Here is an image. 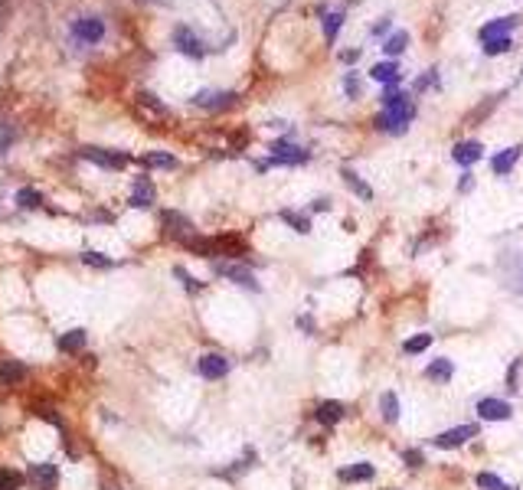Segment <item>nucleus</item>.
Segmentation results:
<instances>
[{"label":"nucleus","mask_w":523,"mask_h":490,"mask_svg":"<svg viewBox=\"0 0 523 490\" xmlns=\"http://www.w3.org/2000/svg\"><path fill=\"white\" fill-rule=\"evenodd\" d=\"M386 27H390V20H380V23H376V27H373V33H376V37H380V33H386Z\"/></svg>","instance_id":"nucleus-42"},{"label":"nucleus","mask_w":523,"mask_h":490,"mask_svg":"<svg viewBox=\"0 0 523 490\" xmlns=\"http://www.w3.org/2000/svg\"><path fill=\"white\" fill-rule=\"evenodd\" d=\"M154 197H157V193H154V183L147 177H138L134 180V187H131V206L134 209H147L154 203Z\"/></svg>","instance_id":"nucleus-15"},{"label":"nucleus","mask_w":523,"mask_h":490,"mask_svg":"<svg viewBox=\"0 0 523 490\" xmlns=\"http://www.w3.org/2000/svg\"><path fill=\"white\" fill-rule=\"evenodd\" d=\"M13 138H17V134H13V128H10V124L4 121V124H0V154H7V151H10Z\"/></svg>","instance_id":"nucleus-38"},{"label":"nucleus","mask_w":523,"mask_h":490,"mask_svg":"<svg viewBox=\"0 0 523 490\" xmlns=\"http://www.w3.org/2000/svg\"><path fill=\"white\" fill-rule=\"evenodd\" d=\"M425 376L432 379V383H448V379L455 376V363H451V359H432V363H428L425 366Z\"/></svg>","instance_id":"nucleus-20"},{"label":"nucleus","mask_w":523,"mask_h":490,"mask_svg":"<svg viewBox=\"0 0 523 490\" xmlns=\"http://www.w3.org/2000/svg\"><path fill=\"white\" fill-rule=\"evenodd\" d=\"M510 46H514V43H510V37H504V39H491V43H484V53H487V56H501V53H507Z\"/></svg>","instance_id":"nucleus-36"},{"label":"nucleus","mask_w":523,"mask_h":490,"mask_svg":"<svg viewBox=\"0 0 523 490\" xmlns=\"http://www.w3.org/2000/svg\"><path fill=\"white\" fill-rule=\"evenodd\" d=\"M373 464H366V461H360V464H350V468H343L340 471V481H347V484H360V481H373Z\"/></svg>","instance_id":"nucleus-21"},{"label":"nucleus","mask_w":523,"mask_h":490,"mask_svg":"<svg viewBox=\"0 0 523 490\" xmlns=\"http://www.w3.org/2000/svg\"><path fill=\"white\" fill-rule=\"evenodd\" d=\"M340 177H343V183H347V187H350L353 193H357V197H363V199H373V187H366V183H363V180L357 177V173H353V170H343Z\"/></svg>","instance_id":"nucleus-25"},{"label":"nucleus","mask_w":523,"mask_h":490,"mask_svg":"<svg viewBox=\"0 0 523 490\" xmlns=\"http://www.w3.org/2000/svg\"><path fill=\"white\" fill-rule=\"evenodd\" d=\"M373 82H383V85H399L402 72H399V62H376V66L370 69Z\"/></svg>","instance_id":"nucleus-18"},{"label":"nucleus","mask_w":523,"mask_h":490,"mask_svg":"<svg viewBox=\"0 0 523 490\" xmlns=\"http://www.w3.org/2000/svg\"><path fill=\"white\" fill-rule=\"evenodd\" d=\"M409 46V33L406 29H399V33H392L386 43H383V49H386V56H399L402 49Z\"/></svg>","instance_id":"nucleus-26"},{"label":"nucleus","mask_w":523,"mask_h":490,"mask_svg":"<svg viewBox=\"0 0 523 490\" xmlns=\"http://www.w3.org/2000/svg\"><path fill=\"white\" fill-rule=\"evenodd\" d=\"M282 219H285L288 226H295L298 232H311V223H307L305 216H298V213H291V209H285V213H282Z\"/></svg>","instance_id":"nucleus-35"},{"label":"nucleus","mask_w":523,"mask_h":490,"mask_svg":"<svg viewBox=\"0 0 523 490\" xmlns=\"http://www.w3.org/2000/svg\"><path fill=\"white\" fill-rule=\"evenodd\" d=\"M144 164H147V167H161V170H173V167H177V161H173L171 154H164V151L144 154Z\"/></svg>","instance_id":"nucleus-28"},{"label":"nucleus","mask_w":523,"mask_h":490,"mask_svg":"<svg viewBox=\"0 0 523 490\" xmlns=\"http://www.w3.org/2000/svg\"><path fill=\"white\" fill-rule=\"evenodd\" d=\"M173 274H177V278L183 282V288H187V291H200V282H197L193 274H187L183 268H173Z\"/></svg>","instance_id":"nucleus-39"},{"label":"nucleus","mask_w":523,"mask_h":490,"mask_svg":"<svg viewBox=\"0 0 523 490\" xmlns=\"http://www.w3.org/2000/svg\"><path fill=\"white\" fill-rule=\"evenodd\" d=\"M501 268H504L507 284H510L514 291L523 294V255H520V252H510L504 262H501Z\"/></svg>","instance_id":"nucleus-12"},{"label":"nucleus","mask_w":523,"mask_h":490,"mask_svg":"<svg viewBox=\"0 0 523 490\" xmlns=\"http://www.w3.org/2000/svg\"><path fill=\"white\" fill-rule=\"evenodd\" d=\"M477 415L487 418V422H507V418L514 415V409L507 406L504 399H481V402H477Z\"/></svg>","instance_id":"nucleus-9"},{"label":"nucleus","mask_w":523,"mask_h":490,"mask_svg":"<svg viewBox=\"0 0 523 490\" xmlns=\"http://www.w3.org/2000/svg\"><path fill=\"white\" fill-rule=\"evenodd\" d=\"M216 274H223V278H229V282L242 284V288H252V291H258V282L252 278V272H249V268H242V265L219 262V265H216Z\"/></svg>","instance_id":"nucleus-10"},{"label":"nucleus","mask_w":523,"mask_h":490,"mask_svg":"<svg viewBox=\"0 0 523 490\" xmlns=\"http://www.w3.org/2000/svg\"><path fill=\"white\" fill-rule=\"evenodd\" d=\"M475 484H477L481 490H514L510 484H504L501 477H494V474H477Z\"/></svg>","instance_id":"nucleus-30"},{"label":"nucleus","mask_w":523,"mask_h":490,"mask_svg":"<svg viewBox=\"0 0 523 490\" xmlns=\"http://www.w3.org/2000/svg\"><path fill=\"white\" fill-rule=\"evenodd\" d=\"M406 461H409L412 468H418V464H422V454H418V451H406Z\"/></svg>","instance_id":"nucleus-41"},{"label":"nucleus","mask_w":523,"mask_h":490,"mask_svg":"<svg viewBox=\"0 0 523 490\" xmlns=\"http://www.w3.org/2000/svg\"><path fill=\"white\" fill-rule=\"evenodd\" d=\"M477 435V425H458V428H448L435 438V448H461L465 442H471Z\"/></svg>","instance_id":"nucleus-7"},{"label":"nucleus","mask_w":523,"mask_h":490,"mask_svg":"<svg viewBox=\"0 0 523 490\" xmlns=\"http://www.w3.org/2000/svg\"><path fill=\"white\" fill-rule=\"evenodd\" d=\"M357 56H360V53H357V49H350V53H343V62H357Z\"/></svg>","instance_id":"nucleus-43"},{"label":"nucleus","mask_w":523,"mask_h":490,"mask_svg":"<svg viewBox=\"0 0 523 490\" xmlns=\"http://www.w3.org/2000/svg\"><path fill=\"white\" fill-rule=\"evenodd\" d=\"M343 92H347V98H360L363 85H360V76H357V72H347V76H343Z\"/></svg>","instance_id":"nucleus-34"},{"label":"nucleus","mask_w":523,"mask_h":490,"mask_svg":"<svg viewBox=\"0 0 523 490\" xmlns=\"http://www.w3.org/2000/svg\"><path fill=\"white\" fill-rule=\"evenodd\" d=\"M43 203V193L39 190H20L17 193V206L20 209H37Z\"/></svg>","instance_id":"nucleus-29"},{"label":"nucleus","mask_w":523,"mask_h":490,"mask_svg":"<svg viewBox=\"0 0 523 490\" xmlns=\"http://www.w3.org/2000/svg\"><path fill=\"white\" fill-rule=\"evenodd\" d=\"M239 102L236 92H216V88H206V92H197L193 95V105L197 108H206V112H226Z\"/></svg>","instance_id":"nucleus-5"},{"label":"nucleus","mask_w":523,"mask_h":490,"mask_svg":"<svg viewBox=\"0 0 523 490\" xmlns=\"http://www.w3.org/2000/svg\"><path fill=\"white\" fill-rule=\"evenodd\" d=\"M79 157H86V161L98 164V167H105V170H121L124 164H128V154L105 151V147H92V144H86V147H79Z\"/></svg>","instance_id":"nucleus-4"},{"label":"nucleus","mask_w":523,"mask_h":490,"mask_svg":"<svg viewBox=\"0 0 523 490\" xmlns=\"http://www.w3.org/2000/svg\"><path fill=\"white\" fill-rule=\"evenodd\" d=\"M23 477L17 471H7V468H0V490H20Z\"/></svg>","instance_id":"nucleus-33"},{"label":"nucleus","mask_w":523,"mask_h":490,"mask_svg":"<svg viewBox=\"0 0 523 490\" xmlns=\"http://www.w3.org/2000/svg\"><path fill=\"white\" fill-rule=\"evenodd\" d=\"M86 347V330H69V333H62L59 337V350L62 353H76V350Z\"/></svg>","instance_id":"nucleus-23"},{"label":"nucleus","mask_w":523,"mask_h":490,"mask_svg":"<svg viewBox=\"0 0 523 490\" xmlns=\"http://www.w3.org/2000/svg\"><path fill=\"white\" fill-rule=\"evenodd\" d=\"M29 477L37 481V487L53 490L56 481H59V468L56 464H33V468H29Z\"/></svg>","instance_id":"nucleus-16"},{"label":"nucleus","mask_w":523,"mask_h":490,"mask_svg":"<svg viewBox=\"0 0 523 490\" xmlns=\"http://www.w3.org/2000/svg\"><path fill=\"white\" fill-rule=\"evenodd\" d=\"M481 154H484L481 141H461V144H455V151H451V161L461 164V167H471V164L481 161Z\"/></svg>","instance_id":"nucleus-13"},{"label":"nucleus","mask_w":523,"mask_h":490,"mask_svg":"<svg viewBox=\"0 0 523 490\" xmlns=\"http://www.w3.org/2000/svg\"><path fill=\"white\" fill-rule=\"evenodd\" d=\"M340 23H343V13H327V17H324V39H327V43H333V39H337V29H340Z\"/></svg>","instance_id":"nucleus-31"},{"label":"nucleus","mask_w":523,"mask_h":490,"mask_svg":"<svg viewBox=\"0 0 523 490\" xmlns=\"http://www.w3.org/2000/svg\"><path fill=\"white\" fill-rule=\"evenodd\" d=\"M432 347V333H416V337H409L406 343H402V350L409 353V357H416V353H422V350Z\"/></svg>","instance_id":"nucleus-27"},{"label":"nucleus","mask_w":523,"mask_h":490,"mask_svg":"<svg viewBox=\"0 0 523 490\" xmlns=\"http://www.w3.org/2000/svg\"><path fill=\"white\" fill-rule=\"evenodd\" d=\"M517 23H520V17H501V20H491V23H484V27H481V33H477V37H481V43H491V39H504L507 33H510V29L517 27Z\"/></svg>","instance_id":"nucleus-11"},{"label":"nucleus","mask_w":523,"mask_h":490,"mask_svg":"<svg viewBox=\"0 0 523 490\" xmlns=\"http://www.w3.org/2000/svg\"><path fill=\"white\" fill-rule=\"evenodd\" d=\"M520 154H523V147H520V144H517V147H507V151H501V154H497L494 161H491V167H494V173H497V177H507V173L514 170V164L520 161Z\"/></svg>","instance_id":"nucleus-17"},{"label":"nucleus","mask_w":523,"mask_h":490,"mask_svg":"<svg viewBox=\"0 0 523 490\" xmlns=\"http://www.w3.org/2000/svg\"><path fill=\"white\" fill-rule=\"evenodd\" d=\"M343 415H347V409H343L340 402H321V406H317V418H321L324 425H337Z\"/></svg>","instance_id":"nucleus-22"},{"label":"nucleus","mask_w":523,"mask_h":490,"mask_svg":"<svg viewBox=\"0 0 523 490\" xmlns=\"http://www.w3.org/2000/svg\"><path fill=\"white\" fill-rule=\"evenodd\" d=\"M412 118H416V102H412L409 95H402L396 85H390L383 92V112L376 118V128L390 134H402L409 128Z\"/></svg>","instance_id":"nucleus-1"},{"label":"nucleus","mask_w":523,"mask_h":490,"mask_svg":"<svg viewBox=\"0 0 523 490\" xmlns=\"http://www.w3.org/2000/svg\"><path fill=\"white\" fill-rule=\"evenodd\" d=\"M138 105H141V108H147V112H154V114H161V118H167V108H164V102H157L151 92L138 95Z\"/></svg>","instance_id":"nucleus-32"},{"label":"nucleus","mask_w":523,"mask_h":490,"mask_svg":"<svg viewBox=\"0 0 523 490\" xmlns=\"http://www.w3.org/2000/svg\"><path fill=\"white\" fill-rule=\"evenodd\" d=\"M380 409H383V418H386V422H396V418H399V396H396V392H383Z\"/></svg>","instance_id":"nucleus-24"},{"label":"nucleus","mask_w":523,"mask_h":490,"mask_svg":"<svg viewBox=\"0 0 523 490\" xmlns=\"http://www.w3.org/2000/svg\"><path fill=\"white\" fill-rule=\"evenodd\" d=\"M173 46L180 49L183 56H190V59H203V56H206V43H203V39L197 37L190 27H177V29H173Z\"/></svg>","instance_id":"nucleus-6"},{"label":"nucleus","mask_w":523,"mask_h":490,"mask_svg":"<svg viewBox=\"0 0 523 490\" xmlns=\"http://www.w3.org/2000/svg\"><path fill=\"white\" fill-rule=\"evenodd\" d=\"M432 85H435V72H432V76L416 79V92H425V88H432Z\"/></svg>","instance_id":"nucleus-40"},{"label":"nucleus","mask_w":523,"mask_h":490,"mask_svg":"<svg viewBox=\"0 0 523 490\" xmlns=\"http://www.w3.org/2000/svg\"><path fill=\"white\" fill-rule=\"evenodd\" d=\"M307 161V151H301L298 144L291 141H275L272 144V157L262 161L258 167H278V164H305Z\"/></svg>","instance_id":"nucleus-3"},{"label":"nucleus","mask_w":523,"mask_h":490,"mask_svg":"<svg viewBox=\"0 0 523 490\" xmlns=\"http://www.w3.org/2000/svg\"><path fill=\"white\" fill-rule=\"evenodd\" d=\"M23 376H27L23 363H17V359H0V383H4V386H17V383H23Z\"/></svg>","instance_id":"nucleus-19"},{"label":"nucleus","mask_w":523,"mask_h":490,"mask_svg":"<svg viewBox=\"0 0 523 490\" xmlns=\"http://www.w3.org/2000/svg\"><path fill=\"white\" fill-rule=\"evenodd\" d=\"M161 223H164V229H167V236H173V239H190V232H193L190 219L183 216V213H173V209H164Z\"/></svg>","instance_id":"nucleus-8"},{"label":"nucleus","mask_w":523,"mask_h":490,"mask_svg":"<svg viewBox=\"0 0 523 490\" xmlns=\"http://www.w3.org/2000/svg\"><path fill=\"white\" fill-rule=\"evenodd\" d=\"M82 262L86 265H92V268H112V258H105L102 252H82Z\"/></svg>","instance_id":"nucleus-37"},{"label":"nucleus","mask_w":523,"mask_h":490,"mask_svg":"<svg viewBox=\"0 0 523 490\" xmlns=\"http://www.w3.org/2000/svg\"><path fill=\"white\" fill-rule=\"evenodd\" d=\"M229 373V359L219 357V353H206V357H200V376L206 379H223Z\"/></svg>","instance_id":"nucleus-14"},{"label":"nucleus","mask_w":523,"mask_h":490,"mask_svg":"<svg viewBox=\"0 0 523 490\" xmlns=\"http://www.w3.org/2000/svg\"><path fill=\"white\" fill-rule=\"evenodd\" d=\"M105 29L108 27H105V20L98 13H82V17H76L69 23V39L79 43V46H95V43L105 39Z\"/></svg>","instance_id":"nucleus-2"}]
</instances>
